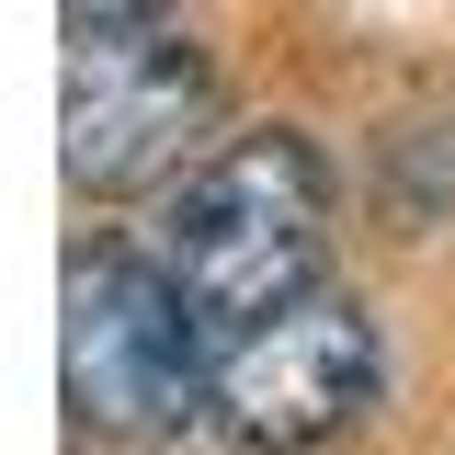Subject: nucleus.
I'll return each instance as SVG.
<instances>
[{"label":"nucleus","mask_w":455,"mask_h":455,"mask_svg":"<svg viewBox=\"0 0 455 455\" xmlns=\"http://www.w3.org/2000/svg\"><path fill=\"white\" fill-rule=\"evenodd\" d=\"M319 239H331V171L296 125H251L182 171V194L160 205V262L182 284V307L217 341L262 331L274 307L319 296Z\"/></svg>","instance_id":"obj_1"},{"label":"nucleus","mask_w":455,"mask_h":455,"mask_svg":"<svg viewBox=\"0 0 455 455\" xmlns=\"http://www.w3.org/2000/svg\"><path fill=\"white\" fill-rule=\"evenodd\" d=\"M217 68L182 35L171 0H103L68 12V80H57V160L80 194H137L205 148Z\"/></svg>","instance_id":"obj_2"},{"label":"nucleus","mask_w":455,"mask_h":455,"mask_svg":"<svg viewBox=\"0 0 455 455\" xmlns=\"http://www.w3.org/2000/svg\"><path fill=\"white\" fill-rule=\"evenodd\" d=\"M205 319L182 307V284L160 262H125V251H80L68 262V410L92 433L125 444H160L205 410Z\"/></svg>","instance_id":"obj_3"},{"label":"nucleus","mask_w":455,"mask_h":455,"mask_svg":"<svg viewBox=\"0 0 455 455\" xmlns=\"http://www.w3.org/2000/svg\"><path fill=\"white\" fill-rule=\"evenodd\" d=\"M376 398V319L353 296H296L217 353V421L251 455H307Z\"/></svg>","instance_id":"obj_4"}]
</instances>
